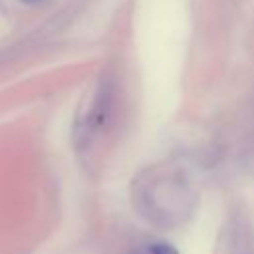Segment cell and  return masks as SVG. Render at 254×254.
<instances>
[{"label": "cell", "mask_w": 254, "mask_h": 254, "mask_svg": "<svg viewBox=\"0 0 254 254\" xmlns=\"http://www.w3.org/2000/svg\"><path fill=\"white\" fill-rule=\"evenodd\" d=\"M151 254H179L175 246L167 244V242H155L151 244Z\"/></svg>", "instance_id": "cell-1"}]
</instances>
